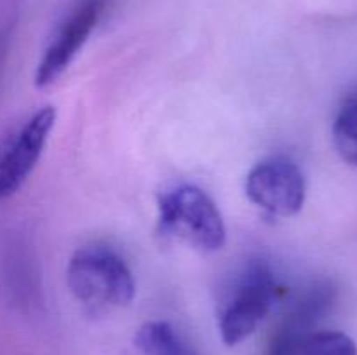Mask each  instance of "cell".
Instances as JSON below:
<instances>
[{"label":"cell","mask_w":357,"mask_h":355,"mask_svg":"<svg viewBox=\"0 0 357 355\" xmlns=\"http://www.w3.org/2000/svg\"><path fill=\"white\" fill-rule=\"evenodd\" d=\"M66 282L79 303L94 313L128 306L136 292L135 278L124 258L108 246H86L75 251Z\"/></svg>","instance_id":"6da1fadb"},{"label":"cell","mask_w":357,"mask_h":355,"mask_svg":"<svg viewBox=\"0 0 357 355\" xmlns=\"http://www.w3.org/2000/svg\"><path fill=\"white\" fill-rule=\"evenodd\" d=\"M159 233L188 244L201 253L225 246L227 228L213 198L194 184L173 188L159 197Z\"/></svg>","instance_id":"7a4b0ae2"},{"label":"cell","mask_w":357,"mask_h":355,"mask_svg":"<svg viewBox=\"0 0 357 355\" xmlns=\"http://www.w3.org/2000/svg\"><path fill=\"white\" fill-rule=\"evenodd\" d=\"M279 285L271 268L251 263L234 281L218 306V329L229 347L241 343L258 329L278 301Z\"/></svg>","instance_id":"3957f363"},{"label":"cell","mask_w":357,"mask_h":355,"mask_svg":"<svg viewBox=\"0 0 357 355\" xmlns=\"http://www.w3.org/2000/svg\"><path fill=\"white\" fill-rule=\"evenodd\" d=\"M305 194V176L298 164L288 157L261 160L248 174V198L271 216H295L303 207Z\"/></svg>","instance_id":"277c9868"},{"label":"cell","mask_w":357,"mask_h":355,"mask_svg":"<svg viewBox=\"0 0 357 355\" xmlns=\"http://www.w3.org/2000/svg\"><path fill=\"white\" fill-rule=\"evenodd\" d=\"M110 0H77L66 13L35 72V86L47 87L65 73L89 35L93 33Z\"/></svg>","instance_id":"5b68a950"},{"label":"cell","mask_w":357,"mask_h":355,"mask_svg":"<svg viewBox=\"0 0 357 355\" xmlns=\"http://www.w3.org/2000/svg\"><path fill=\"white\" fill-rule=\"evenodd\" d=\"M56 122V110L45 106L0 141V202L16 194L37 166Z\"/></svg>","instance_id":"8992f818"},{"label":"cell","mask_w":357,"mask_h":355,"mask_svg":"<svg viewBox=\"0 0 357 355\" xmlns=\"http://www.w3.org/2000/svg\"><path fill=\"white\" fill-rule=\"evenodd\" d=\"M267 355H357V345L340 331H278Z\"/></svg>","instance_id":"52a82bcc"},{"label":"cell","mask_w":357,"mask_h":355,"mask_svg":"<svg viewBox=\"0 0 357 355\" xmlns=\"http://www.w3.org/2000/svg\"><path fill=\"white\" fill-rule=\"evenodd\" d=\"M135 341L142 355H197L180 333L162 320L143 324Z\"/></svg>","instance_id":"ba28073f"},{"label":"cell","mask_w":357,"mask_h":355,"mask_svg":"<svg viewBox=\"0 0 357 355\" xmlns=\"http://www.w3.org/2000/svg\"><path fill=\"white\" fill-rule=\"evenodd\" d=\"M333 141L338 155L349 166L357 167V93L344 101L335 117Z\"/></svg>","instance_id":"9c48e42d"}]
</instances>
